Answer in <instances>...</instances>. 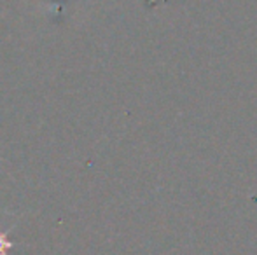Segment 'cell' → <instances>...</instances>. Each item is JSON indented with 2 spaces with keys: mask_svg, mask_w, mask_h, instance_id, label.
I'll return each mask as SVG.
<instances>
[{
  "mask_svg": "<svg viewBox=\"0 0 257 255\" xmlns=\"http://www.w3.org/2000/svg\"><path fill=\"white\" fill-rule=\"evenodd\" d=\"M9 248H13V243L6 238V234H4V232H0V255H4Z\"/></svg>",
  "mask_w": 257,
  "mask_h": 255,
  "instance_id": "cell-1",
  "label": "cell"
}]
</instances>
